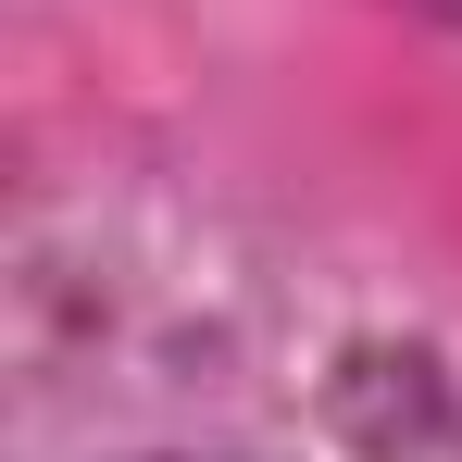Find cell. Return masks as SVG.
I'll return each mask as SVG.
<instances>
[{"label": "cell", "mask_w": 462, "mask_h": 462, "mask_svg": "<svg viewBox=\"0 0 462 462\" xmlns=\"http://www.w3.org/2000/svg\"><path fill=\"white\" fill-rule=\"evenodd\" d=\"M412 13H425V25H450V38H462V0H412Z\"/></svg>", "instance_id": "6da1fadb"}, {"label": "cell", "mask_w": 462, "mask_h": 462, "mask_svg": "<svg viewBox=\"0 0 462 462\" xmlns=\"http://www.w3.org/2000/svg\"><path fill=\"white\" fill-rule=\"evenodd\" d=\"M151 462H188V450H151Z\"/></svg>", "instance_id": "7a4b0ae2"}]
</instances>
